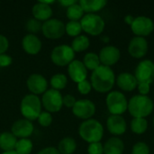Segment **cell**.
I'll return each mask as SVG.
<instances>
[{
	"instance_id": "cell-1",
	"label": "cell",
	"mask_w": 154,
	"mask_h": 154,
	"mask_svg": "<svg viewBox=\"0 0 154 154\" xmlns=\"http://www.w3.org/2000/svg\"><path fill=\"white\" fill-rule=\"evenodd\" d=\"M92 88L99 93L110 92L116 83V76L110 67L100 65L92 71L90 77Z\"/></svg>"
},
{
	"instance_id": "cell-2",
	"label": "cell",
	"mask_w": 154,
	"mask_h": 154,
	"mask_svg": "<svg viewBox=\"0 0 154 154\" xmlns=\"http://www.w3.org/2000/svg\"><path fill=\"white\" fill-rule=\"evenodd\" d=\"M153 101L148 96L136 95L128 101L130 115L134 118H145L153 111Z\"/></svg>"
},
{
	"instance_id": "cell-3",
	"label": "cell",
	"mask_w": 154,
	"mask_h": 154,
	"mask_svg": "<svg viewBox=\"0 0 154 154\" xmlns=\"http://www.w3.org/2000/svg\"><path fill=\"white\" fill-rule=\"evenodd\" d=\"M79 134L82 140L88 143H99L104 136V127L99 121L91 118L80 124Z\"/></svg>"
},
{
	"instance_id": "cell-4",
	"label": "cell",
	"mask_w": 154,
	"mask_h": 154,
	"mask_svg": "<svg viewBox=\"0 0 154 154\" xmlns=\"http://www.w3.org/2000/svg\"><path fill=\"white\" fill-rule=\"evenodd\" d=\"M42 111V101L38 96L27 94L22 98L20 103V113L24 119H27L31 122L35 121Z\"/></svg>"
},
{
	"instance_id": "cell-5",
	"label": "cell",
	"mask_w": 154,
	"mask_h": 154,
	"mask_svg": "<svg viewBox=\"0 0 154 154\" xmlns=\"http://www.w3.org/2000/svg\"><path fill=\"white\" fill-rule=\"evenodd\" d=\"M51 60L52 63L58 67H66L75 60V52L70 45H57L51 52Z\"/></svg>"
},
{
	"instance_id": "cell-6",
	"label": "cell",
	"mask_w": 154,
	"mask_h": 154,
	"mask_svg": "<svg viewBox=\"0 0 154 154\" xmlns=\"http://www.w3.org/2000/svg\"><path fill=\"white\" fill-rule=\"evenodd\" d=\"M80 24L82 31L92 36L100 35L106 25L104 19L96 14H86L80 20Z\"/></svg>"
},
{
	"instance_id": "cell-7",
	"label": "cell",
	"mask_w": 154,
	"mask_h": 154,
	"mask_svg": "<svg viewBox=\"0 0 154 154\" xmlns=\"http://www.w3.org/2000/svg\"><path fill=\"white\" fill-rule=\"evenodd\" d=\"M63 96L60 91L48 88V90L42 95V106L44 108V111H47L51 114L60 112L63 106Z\"/></svg>"
},
{
	"instance_id": "cell-8",
	"label": "cell",
	"mask_w": 154,
	"mask_h": 154,
	"mask_svg": "<svg viewBox=\"0 0 154 154\" xmlns=\"http://www.w3.org/2000/svg\"><path fill=\"white\" fill-rule=\"evenodd\" d=\"M108 111L113 116H121L128 108V101L125 96L119 91H111L106 99Z\"/></svg>"
},
{
	"instance_id": "cell-9",
	"label": "cell",
	"mask_w": 154,
	"mask_h": 154,
	"mask_svg": "<svg viewBox=\"0 0 154 154\" xmlns=\"http://www.w3.org/2000/svg\"><path fill=\"white\" fill-rule=\"evenodd\" d=\"M41 32L47 39L58 40L65 34V23L60 19L51 18L42 23Z\"/></svg>"
},
{
	"instance_id": "cell-10",
	"label": "cell",
	"mask_w": 154,
	"mask_h": 154,
	"mask_svg": "<svg viewBox=\"0 0 154 154\" xmlns=\"http://www.w3.org/2000/svg\"><path fill=\"white\" fill-rule=\"evenodd\" d=\"M134 77L138 83L152 84L154 81V62L150 60H143L137 65Z\"/></svg>"
},
{
	"instance_id": "cell-11",
	"label": "cell",
	"mask_w": 154,
	"mask_h": 154,
	"mask_svg": "<svg viewBox=\"0 0 154 154\" xmlns=\"http://www.w3.org/2000/svg\"><path fill=\"white\" fill-rule=\"evenodd\" d=\"M72 114L82 120L91 119L96 113V106L89 99H79L77 100L74 106L71 108Z\"/></svg>"
},
{
	"instance_id": "cell-12",
	"label": "cell",
	"mask_w": 154,
	"mask_h": 154,
	"mask_svg": "<svg viewBox=\"0 0 154 154\" xmlns=\"http://www.w3.org/2000/svg\"><path fill=\"white\" fill-rule=\"evenodd\" d=\"M26 87L31 94L39 97L48 90L49 83L44 76L38 73H33L27 78Z\"/></svg>"
},
{
	"instance_id": "cell-13",
	"label": "cell",
	"mask_w": 154,
	"mask_h": 154,
	"mask_svg": "<svg viewBox=\"0 0 154 154\" xmlns=\"http://www.w3.org/2000/svg\"><path fill=\"white\" fill-rule=\"evenodd\" d=\"M131 29L132 32L139 37L148 36L153 32L154 23L147 16H138L134 18L131 24Z\"/></svg>"
},
{
	"instance_id": "cell-14",
	"label": "cell",
	"mask_w": 154,
	"mask_h": 154,
	"mask_svg": "<svg viewBox=\"0 0 154 154\" xmlns=\"http://www.w3.org/2000/svg\"><path fill=\"white\" fill-rule=\"evenodd\" d=\"M34 131V125L32 122L27 119H19L13 123L11 126V133L17 139L29 138Z\"/></svg>"
},
{
	"instance_id": "cell-15",
	"label": "cell",
	"mask_w": 154,
	"mask_h": 154,
	"mask_svg": "<svg viewBox=\"0 0 154 154\" xmlns=\"http://www.w3.org/2000/svg\"><path fill=\"white\" fill-rule=\"evenodd\" d=\"M120 51L117 47L113 45H107L103 47L98 54L100 63L104 66L110 67L116 64L120 60Z\"/></svg>"
},
{
	"instance_id": "cell-16",
	"label": "cell",
	"mask_w": 154,
	"mask_h": 154,
	"mask_svg": "<svg viewBox=\"0 0 154 154\" xmlns=\"http://www.w3.org/2000/svg\"><path fill=\"white\" fill-rule=\"evenodd\" d=\"M128 51L130 55L135 59L143 58L148 52V42L146 39L139 36L134 37L129 42Z\"/></svg>"
},
{
	"instance_id": "cell-17",
	"label": "cell",
	"mask_w": 154,
	"mask_h": 154,
	"mask_svg": "<svg viewBox=\"0 0 154 154\" xmlns=\"http://www.w3.org/2000/svg\"><path fill=\"white\" fill-rule=\"evenodd\" d=\"M22 48L29 55H37L42 48V42L36 34L27 33L22 39Z\"/></svg>"
},
{
	"instance_id": "cell-18",
	"label": "cell",
	"mask_w": 154,
	"mask_h": 154,
	"mask_svg": "<svg viewBox=\"0 0 154 154\" xmlns=\"http://www.w3.org/2000/svg\"><path fill=\"white\" fill-rule=\"evenodd\" d=\"M68 74L70 79L75 83H79L87 79L88 69L84 66L83 62L79 60H74L68 66Z\"/></svg>"
},
{
	"instance_id": "cell-19",
	"label": "cell",
	"mask_w": 154,
	"mask_h": 154,
	"mask_svg": "<svg viewBox=\"0 0 154 154\" xmlns=\"http://www.w3.org/2000/svg\"><path fill=\"white\" fill-rule=\"evenodd\" d=\"M106 127L113 135H122L126 131V122L122 116L111 115L107 118Z\"/></svg>"
},
{
	"instance_id": "cell-20",
	"label": "cell",
	"mask_w": 154,
	"mask_h": 154,
	"mask_svg": "<svg viewBox=\"0 0 154 154\" xmlns=\"http://www.w3.org/2000/svg\"><path fill=\"white\" fill-rule=\"evenodd\" d=\"M32 18L43 23L51 18L53 14V11L51 5H45L40 0L32 5Z\"/></svg>"
},
{
	"instance_id": "cell-21",
	"label": "cell",
	"mask_w": 154,
	"mask_h": 154,
	"mask_svg": "<svg viewBox=\"0 0 154 154\" xmlns=\"http://www.w3.org/2000/svg\"><path fill=\"white\" fill-rule=\"evenodd\" d=\"M116 81L117 86L121 89L128 92L134 90L138 86V82L134 75L129 72H123L119 74L118 77L116 79Z\"/></svg>"
},
{
	"instance_id": "cell-22",
	"label": "cell",
	"mask_w": 154,
	"mask_h": 154,
	"mask_svg": "<svg viewBox=\"0 0 154 154\" xmlns=\"http://www.w3.org/2000/svg\"><path fill=\"white\" fill-rule=\"evenodd\" d=\"M125 150L124 142L118 137H111L104 145L105 154H123Z\"/></svg>"
},
{
	"instance_id": "cell-23",
	"label": "cell",
	"mask_w": 154,
	"mask_h": 154,
	"mask_svg": "<svg viewBox=\"0 0 154 154\" xmlns=\"http://www.w3.org/2000/svg\"><path fill=\"white\" fill-rule=\"evenodd\" d=\"M84 13L95 14L102 10L107 4L106 0H80L79 2Z\"/></svg>"
},
{
	"instance_id": "cell-24",
	"label": "cell",
	"mask_w": 154,
	"mask_h": 154,
	"mask_svg": "<svg viewBox=\"0 0 154 154\" xmlns=\"http://www.w3.org/2000/svg\"><path fill=\"white\" fill-rule=\"evenodd\" d=\"M17 138L11 132H3L0 134V149L3 152L14 151Z\"/></svg>"
},
{
	"instance_id": "cell-25",
	"label": "cell",
	"mask_w": 154,
	"mask_h": 154,
	"mask_svg": "<svg viewBox=\"0 0 154 154\" xmlns=\"http://www.w3.org/2000/svg\"><path fill=\"white\" fill-rule=\"evenodd\" d=\"M57 149L60 154H73L77 150V143L74 138L67 136L60 141Z\"/></svg>"
},
{
	"instance_id": "cell-26",
	"label": "cell",
	"mask_w": 154,
	"mask_h": 154,
	"mask_svg": "<svg viewBox=\"0 0 154 154\" xmlns=\"http://www.w3.org/2000/svg\"><path fill=\"white\" fill-rule=\"evenodd\" d=\"M89 45H90L89 38L86 35L80 34L72 40L70 47L76 53V52H82V51L88 50Z\"/></svg>"
},
{
	"instance_id": "cell-27",
	"label": "cell",
	"mask_w": 154,
	"mask_h": 154,
	"mask_svg": "<svg viewBox=\"0 0 154 154\" xmlns=\"http://www.w3.org/2000/svg\"><path fill=\"white\" fill-rule=\"evenodd\" d=\"M84 15H85V13L82 7L80 6V5L79 4V2H77L76 4L70 5L69 7L66 9V16L69 21L80 22V20L82 19Z\"/></svg>"
},
{
	"instance_id": "cell-28",
	"label": "cell",
	"mask_w": 154,
	"mask_h": 154,
	"mask_svg": "<svg viewBox=\"0 0 154 154\" xmlns=\"http://www.w3.org/2000/svg\"><path fill=\"white\" fill-rule=\"evenodd\" d=\"M68 84V78L63 73H57L54 74L50 79L51 88L60 91L67 87Z\"/></svg>"
},
{
	"instance_id": "cell-29",
	"label": "cell",
	"mask_w": 154,
	"mask_h": 154,
	"mask_svg": "<svg viewBox=\"0 0 154 154\" xmlns=\"http://www.w3.org/2000/svg\"><path fill=\"white\" fill-rule=\"evenodd\" d=\"M82 62L88 70H92V71L97 69L101 65L98 55L94 52H88L87 54H85Z\"/></svg>"
},
{
	"instance_id": "cell-30",
	"label": "cell",
	"mask_w": 154,
	"mask_h": 154,
	"mask_svg": "<svg viewBox=\"0 0 154 154\" xmlns=\"http://www.w3.org/2000/svg\"><path fill=\"white\" fill-rule=\"evenodd\" d=\"M33 149V143L30 138L18 139L14 151L18 154H31Z\"/></svg>"
},
{
	"instance_id": "cell-31",
	"label": "cell",
	"mask_w": 154,
	"mask_h": 154,
	"mask_svg": "<svg viewBox=\"0 0 154 154\" xmlns=\"http://www.w3.org/2000/svg\"><path fill=\"white\" fill-rule=\"evenodd\" d=\"M148 123L145 118H134L131 121V130L136 134H143L147 131Z\"/></svg>"
},
{
	"instance_id": "cell-32",
	"label": "cell",
	"mask_w": 154,
	"mask_h": 154,
	"mask_svg": "<svg viewBox=\"0 0 154 154\" xmlns=\"http://www.w3.org/2000/svg\"><path fill=\"white\" fill-rule=\"evenodd\" d=\"M82 32V27L80 22L78 21H69L65 24V33L70 37H77L80 35Z\"/></svg>"
},
{
	"instance_id": "cell-33",
	"label": "cell",
	"mask_w": 154,
	"mask_h": 154,
	"mask_svg": "<svg viewBox=\"0 0 154 154\" xmlns=\"http://www.w3.org/2000/svg\"><path fill=\"white\" fill-rule=\"evenodd\" d=\"M42 26V23L34 18L29 19L25 24V28H26L28 33H31V34H36L39 32H41Z\"/></svg>"
},
{
	"instance_id": "cell-34",
	"label": "cell",
	"mask_w": 154,
	"mask_h": 154,
	"mask_svg": "<svg viewBox=\"0 0 154 154\" xmlns=\"http://www.w3.org/2000/svg\"><path fill=\"white\" fill-rule=\"evenodd\" d=\"M52 115L47 111H42V113L37 118L38 124L42 127H49L52 124Z\"/></svg>"
},
{
	"instance_id": "cell-35",
	"label": "cell",
	"mask_w": 154,
	"mask_h": 154,
	"mask_svg": "<svg viewBox=\"0 0 154 154\" xmlns=\"http://www.w3.org/2000/svg\"><path fill=\"white\" fill-rule=\"evenodd\" d=\"M132 154H150L149 146L143 142H139L134 145Z\"/></svg>"
},
{
	"instance_id": "cell-36",
	"label": "cell",
	"mask_w": 154,
	"mask_h": 154,
	"mask_svg": "<svg viewBox=\"0 0 154 154\" xmlns=\"http://www.w3.org/2000/svg\"><path fill=\"white\" fill-rule=\"evenodd\" d=\"M77 88H78V91L81 94V95H88L91 90H92V86H91V83L90 81L88 80H83L79 83L77 84Z\"/></svg>"
},
{
	"instance_id": "cell-37",
	"label": "cell",
	"mask_w": 154,
	"mask_h": 154,
	"mask_svg": "<svg viewBox=\"0 0 154 154\" xmlns=\"http://www.w3.org/2000/svg\"><path fill=\"white\" fill-rule=\"evenodd\" d=\"M88 154H104V145L99 143H89L88 146Z\"/></svg>"
},
{
	"instance_id": "cell-38",
	"label": "cell",
	"mask_w": 154,
	"mask_h": 154,
	"mask_svg": "<svg viewBox=\"0 0 154 154\" xmlns=\"http://www.w3.org/2000/svg\"><path fill=\"white\" fill-rule=\"evenodd\" d=\"M13 63V58L7 53L0 54V68H7Z\"/></svg>"
},
{
	"instance_id": "cell-39",
	"label": "cell",
	"mask_w": 154,
	"mask_h": 154,
	"mask_svg": "<svg viewBox=\"0 0 154 154\" xmlns=\"http://www.w3.org/2000/svg\"><path fill=\"white\" fill-rule=\"evenodd\" d=\"M76 101L77 100H76L75 97L72 96V95H70V94H68V95L63 96V100H62L63 106H66V107H68V108H72L74 106Z\"/></svg>"
},
{
	"instance_id": "cell-40",
	"label": "cell",
	"mask_w": 154,
	"mask_h": 154,
	"mask_svg": "<svg viewBox=\"0 0 154 154\" xmlns=\"http://www.w3.org/2000/svg\"><path fill=\"white\" fill-rule=\"evenodd\" d=\"M9 48V41L4 34L0 33V54L6 53Z\"/></svg>"
},
{
	"instance_id": "cell-41",
	"label": "cell",
	"mask_w": 154,
	"mask_h": 154,
	"mask_svg": "<svg viewBox=\"0 0 154 154\" xmlns=\"http://www.w3.org/2000/svg\"><path fill=\"white\" fill-rule=\"evenodd\" d=\"M151 85L148 84V83H138V86H137V88H138V91L140 93V95L142 96H147L151 90Z\"/></svg>"
},
{
	"instance_id": "cell-42",
	"label": "cell",
	"mask_w": 154,
	"mask_h": 154,
	"mask_svg": "<svg viewBox=\"0 0 154 154\" xmlns=\"http://www.w3.org/2000/svg\"><path fill=\"white\" fill-rule=\"evenodd\" d=\"M37 154H60L56 147H45L40 150Z\"/></svg>"
},
{
	"instance_id": "cell-43",
	"label": "cell",
	"mask_w": 154,
	"mask_h": 154,
	"mask_svg": "<svg viewBox=\"0 0 154 154\" xmlns=\"http://www.w3.org/2000/svg\"><path fill=\"white\" fill-rule=\"evenodd\" d=\"M77 2H78V1H76V0H60V1H59V4H60V5H62L63 7L68 8V7H69L70 5L76 4Z\"/></svg>"
},
{
	"instance_id": "cell-44",
	"label": "cell",
	"mask_w": 154,
	"mask_h": 154,
	"mask_svg": "<svg viewBox=\"0 0 154 154\" xmlns=\"http://www.w3.org/2000/svg\"><path fill=\"white\" fill-rule=\"evenodd\" d=\"M134 20V17L133 15H131V14H127V15L125 17V22L127 24H129L130 26H131V24L133 23Z\"/></svg>"
},
{
	"instance_id": "cell-45",
	"label": "cell",
	"mask_w": 154,
	"mask_h": 154,
	"mask_svg": "<svg viewBox=\"0 0 154 154\" xmlns=\"http://www.w3.org/2000/svg\"><path fill=\"white\" fill-rule=\"evenodd\" d=\"M101 41L104 42L105 43H108L109 41H110V38L107 35H104V36H101Z\"/></svg>"
},
{
	"instance_id": "cell-46",
	"label": "cell",
	"mask_w": 154,
	"mask_h": 154,
	"mask_svg": "<svg viewBox=\"0 0 154 154\" xmlns=\"http://www.w3.org/2000/svg\"><path fill=\"white\" fill-rule=\"evenodd\" d=\"M1 154H18L15 151H11V152H3Z\"/></svg>"
},
{
	"instance_id": "cell-47",
	"label": "cell",
	"mask_w": 154,
	"mask_h": 154,
	"mask_svg": "<svg viewBox=\"0 0 154 154\" xmlns=\"http://www.w3.org/2000/svg\"><path fill=\"white\" fill-rule=\"evenodd\" d=\"M153 125H154V119H153Z\"/></svg>"
}]
</instances>
